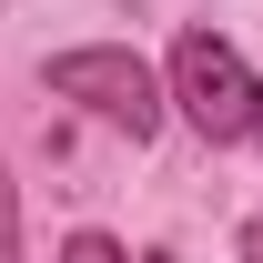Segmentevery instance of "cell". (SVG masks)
Returning <instances> with one entry per match:
<instances>
[{"label": "cell", "mask_w": 263, "mask_h": 263, "mask_svg": "<svg viewBox=\"0 0 263 263\" xmlns=\"http://www.w3.org/2000/svg\"><path fill=\"white\" fill-rule=\"evenodd\" d=\"M0 263H21V193H10V172H0Z\"/></svg>", "instance_id": "3957f363"}, {"label": "cell", "mask_w": 263, "mask_h": 263, "mask_svg": "<svg viewBox=\"0 0 263 263\" xmlns=\"http://www.w3.org/2000/svg\"><path fill=\"white\" fill-rule=\"evenodd\" d=\"M243 263H263V223H243Z\"/></svg>", "instance_id": "5b68a950"}, {"label": "cell", "mask_w": 263, "mask_h": 263, "mask_svg": "<svg viewBox=\"0 0 263 263\" xmlns=\"http://www.w3.org/2000/svg\"><path fill=\"white\" fill-rule=\"evenodd\" d=\"M172 111L202 132V142H253L263 132V71L233 51L223 31H182L172 41Z\"/></svg>", "instance_id": "6da1fadb"}, {"label": "cell", "mask_w": 263, "mask_h": 263, "mask_svg": "<svg viewBox=\"0 0 263 263\" xmlns=\"http://www.w3.org/2000/svg\"><path fill=\"white\" fill-rule=\"evenodd\" d=\"M142 263H172V253H142Z\"/></svg>", "instance_id": "8992f818"}, {"label": "cell", "mask_w": 263, "mask_h": 263, "mask_svg": "<svg viewBox=\"0 0 263 263\" xmlns=\"http://www.w3.org/2000/svg\"><path fill=\"white\" fill-rule=\"evenodd\" d=\"M51 91L81 101L91 122L132 132V142H152V132H162V81L132 61V51H111V41H101V51H61V61H51Z\"/></svg>", "instance_id": "7a4b0ae2"}, {"label": "cell", "mask_w": 263, "mask_h": 263, "mask_svg": "<svg viewBox=\"0 0 263 263\" xmlns=\"http://www.w3.org/2000/svg\"><path fill=\"white\" fill-rule=\"evenodd\" d=\"M61 263H122V243H111V233H71Z\"/></svg>", "instance_id": "277c9868"}]
</instances>
